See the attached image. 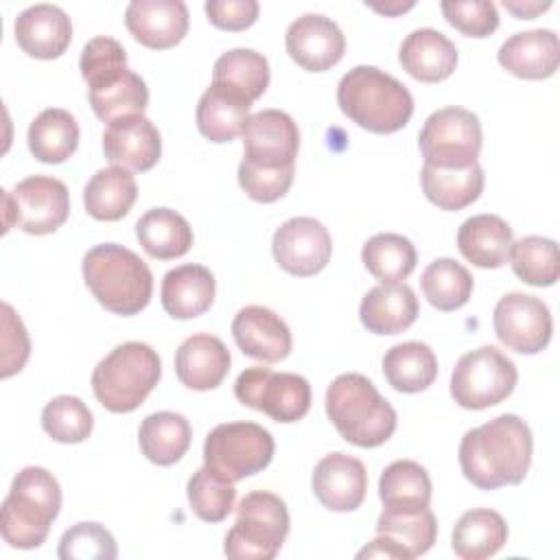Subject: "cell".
Wrapping results in <instances>:
<instances>
[{"instance_id": "6da1fadb", "label": "cell", "mask_w": 560, "mask_h": 560, "mask_svg": "<svg viewBox=\"0 0 560 560\" xmlns=\"http://www.w3.org/2000/svg\"><path fill=\"white\" fill-rule=\"evenodd\" d=\"M532 431L514 413L464 433L459 442V466L464 477L479 490L516 486L525 479L532 464Z\"/></svg>"}, {"instance_id": "7a4b0ae2", "label": "cell", "mask_w": 560, "mask_h": 560, "mask_svg": "<svg viewBox=\"0 0 560 560\" xmlns=\"http://www.w3.org/2000/svg\"><path fill=\"white\" fill-rule=\"evenodd\" d=\"M341 112L361 129L394 133L413 114V96L405 83L376 66H357L337 85Z\"/></svg>"}, {"instance_id": "3957f363", "label": "cell", "mask_w": 560, "mask_h": 560, "mask_svg": "<svg viewBox=\"0 0 560 560\" xmlns=\"http://www.w3.org/2000/svg\"><path fill=\"white\" fill-rule=\"evenodd\" d=\"M83 280L96 302L114 315H136L153 293L149 265L118 243H101L83 256Z\"/></svg>"}, {"instance_id": "277c9868", "label": "cell", "mask_w": 560, "mask_h": 560, "mask_svg": "<svg viewBox=\"0 0 560 560\" xmlns=\"http://www.w3.org/2000/svg\"><path fill=\"white\" fill-rule=\"evenodd\" d=\"M326 416L339 435L361 448L385 444L396 431V409L357 372L339 374L326 389Z\"/></svg>"}, {"instance_id": "5b68a950", "label": "cell", "mask_w": 560, "mask_h": 560, "mask_svg": "<svg viewBox=\"0 0 560 560\" xmlns=\"http://www.w3.org/2000/svg\"><path fill=\"white\" fill-rule=\"evenodd\" d=\"M61 508L59 481L42 466L22 468L2 501L0 532L15 549L39 547Z\"/></svg>"}, {"instance_id": "8992f818", "label": "cell", "mask_w": 560, "mask_h": 560, "mask_svg": "<svg viewBox=\"0 0 560 560\" xmlns=\"http://www.w3.org/2000/svg\"><path fill=\"white\" fill-rule=\"evenodd\" d=\"M162 376L158 352L142 341H127L103 357L92 372L96 400L114 413L138 409Z\"/></svg>"}, {"instance_id": "52a82bcc", "label": "cell", "mask_w": 560, "mask_h": 560, "mask_svg": "<svg viewBox=\"0 0 560 560\" xmlns=\"http://www.w3.org/2000/svg\"><path fill=\"white\" fill-rule=\"evenodd\" d=\"M289 534L284 501L267 490L245 494L236 508V521L225 534L223 553L232 560H271Z\"/></svg>"}, {"instance_id": "ba28073f", "label": "cell", "mask_w": 560, "mask_h": 560, "mask_svg": "<svg viewBox=\"0 0 560 560\" xmlns=\"http://www.w3.org/2000/svg\"><path fill=\"white\" fill-rule=\"evenodd\" d=\"M276 451L271 433L256 422L217 424L203 442V466L234 483L269 466Z\"/></svg>"}, {"instance_id": "9c48e42d", "label": "cell", "mask_w": 560, "mask_h": 560, "mask_svg": "<svg viewBox=\"0 0 560 560\" xmlns=\"http://www.w3.org/2000/svg\"><path fill=\"white\" fill-rule=\"evenodd\" d=\"M518 370L494 346L462 354L451 374V396L464 409H488L503 402L516 387Z\"/></svg>"}, {"instance_id": "30bf717a", "label": "cell", "mask_w": 560, "mask_h": 560, "mask_svg": "<svg viewBox=\"0 0 560 560\" xmlns=\"http://www.w3.org/2000/svg\"><path fill=\"white\" fill-rule=\"evenodd\" d=\"M481 142V122L477 114L464 107L433 112L418 133L424 164L438 168H466L475 164Z\"/></svg>"}, {"instance_id": "8fae6325", "label": "cell", "mask_w": 560, "mask_h": 560, "mask_svg": "<svg viewBox=\"0 0 560 560\" xmlns=\"http://www.w3.org/2000/svg\"><path fill=\"white\" fill-rule=\"evenodd\" d=\"M70 214L66 184L50 175H31L4 190V232L20 228L26 234H52Z\"/></svg>"}, {"instance_id": "7c38bea8", "label": "cell", "mask_w": 560, "mask_h": 560, "mask_svg": "<svg viewBox=\"0 0 560 560\" xmlns=\"http://www.w3.org/2000/svg\"><path fill=\"white\" fill-rule=\"evenodd\" d=\"M234 396L267 413L276 422H298L311 409V385L293 372H273L262 365L245 368L234 383Z\"/></svg>"}, {"instance_id": "4fadbf2b", "label": "cell", "mask_w": 560, "mask_h": 560, "mask_svg": "<svg viewBox=\"0 0 560 560\" xmlns=\"http://www.w3.org/2000/svg\"><path fill=\"white\" fill-rule=\"evenodd\" d=\"M499 341L521 354H536L549 346L553 322L547 304L534 295L505 293L492 313Z\"/></svg>"}, {"instance_id": "5bb4252c", "label": "cell", "mask_w": 560, "mask_h": 560, "mask_svg": "<svg viewBox=\"0 0 560 560\" xmlns=\"http://www.w3.org/2000/svg\"><path fill=\"white\" fill-rule=\"evenodd\" d=\"M243 160L256 168L295 166L300 131L282 109H262L247 116L243 125Z\"/></svg>"}, {"instance_id": "9a60e30c", "label": "cell", "mask_w": 560, "mask_h": 560, "mask_svg": "<svg viewBox=\"0 0 560 560\" xmlns=\"http://www.w3.org/2000/svg\"><path fill=\"white\" fill-rule=\"evenodd\" d=\"M271 252L280 269L298 278H308L328 265L332 238L322 221L313 217H293L273 232Z\"/></svg>"}, {"instance_id": "2e32d148", "label": "cell", "mask_w": 560, "mask_h": 560, "mask_svg": "<svg viewBox=\"0 0 560 560\" xmlns=\"http://www.w3.org/2000/svg\"><path fill=\"white\" fill-rule=\"evenodd\" d=\"M289 57L308 72H324L341 61L346 37L337 22L322 13H304L293 20L284 35Z\"/></svg>"}, {"instance_id": "e0dca14e", "label": "cell", "mask_w": 560, "mask_h": 560, "mask_svg": "<svg viewBox=\"0 0 560 560\" xmlns=\"http://www.w3.org/2000/svg\"><path fill=\"white\" fill-rule=\"evenodd\" d=\"M103 153L114 166L144 173L158 164L162 155V138L147 116H122L105 127Z\"/></svg>"}, {"instance_id": "ac0fdd59", "label": "cell", "mask_w": 560, "mask_h": 560, "mask_svg": "<svg viewBox=\"0 0 560 560\" xmlns=\"http://www.w3.org/2000/svg\"><path fill=\"white\" fill-rule=\"evenodd\" d=\"M232 335L243 354L262 363H278L293 348L287 322L271 308L258 304H249L234 315Z\"/></svg>"}, {"instance_id": "d6986e66", "label": "cell", "mask_w": 560, "mask_h": 560, "mask_svg": "<svg viewBox=\"0 0 560 560\" xmlns=\"http://www.w3.org/2000/svg\"><path fill=\"white\" fill-rule=\"evenodd\" d=\"M188 7L182 0H131L125 9L127 31L147 48L166 50L188 33Z\"/></svg>"}, {"instance_id": "ffe728a7", "label": "cell", "mask_w": 560, "mask_h": 560, "mask_svg": "<svg viewBox=\"0 0 560 560\" xmlns=\"http://www.w3.org/2000/svg\"><path fill=\"white\" fill-rule=\"evenodd\" d=\"M313 494L332 512L357 510L368 492V472L361 459L346 453L322 457L311 477Z\"/></svg>"}, {"instance_id": "44dd1931", "label": "cell", "mask_w": 560, "mask_h": 560, "mask_svg": "<svg viewBox=\"0 0 560 560\" xmlns=\"http://www.w3.org/2000/svg\"><path fill=\"white\" fill-rule=\"evenodd\" d=\"M15 42L35 59H57L72 39V22L68 13L48 2L31 4L15 18Z\"/></svg>"}, {"instance_id": "7402d4cb", "label": "cell", "mask_w": 560, "mask_h": 560, "mask_svg": "<svg viewBox=\"0 0 560 560\" xmlns=\"http://www.w3.org/2000/svg\"><path fill=\"white\" fill-rule=\"evenodd\" d=\"M230 350L208 332L184 339L175 352V374L182 385L195 392H208L223 383L230 372Z\"/></svg>"}, {"instance_id": "603a6c76", "label": "cell", "mask_w": 560, "mask_h": 560, "mask_svg": "<svg viewBox=\"0 0 560 560\" xmlns=\"http://www.w3.org/2000/svg\"><path fill=\"white\" fill-rule=\"evenodd\" d=\"M499 63L518 79H547L558 70L560 42L551 28H534L510 35L499 52Z\"/></svg>"}, {"instance_id": "cb8c5ba5", "label": "cell", "mask_w": 560, "mask_h": 560, "mask_svg": "<svg viewBox=\"0 0 560 560\" xmlns=\"http://www.w3.org/2000/svg\"><path fill=\"white\" fill-rule=\"evenodd\" d=\"M455 44L435 28L411 31L398 50L402 70L422 83H440L448 79L457 66Z\"/></svg>"}, {"instance_id": "d4e9b609", "label": "cell", "mask_w": 560, "mask_h": 560, "mask_svg": "<svg viewBox=\"0 0 560 560\" xmlns=\"http://www.w3.org/2000/svg\"><path fill=\"white\" fill-rule=\"evenodd\" d=\"M418 311V298L409 284L381 282L363 295L359 317L374 335H398L416 322Z\"/></svg>"}, {"instance_id": "484cf974", "label": "cell", "mask_w": 560, "mask_h": 560, "mask_svg": "<svg viewBox=\"0 0 560 560\" xmlns=\"http://www.w3.org/2000/svg\"><path fill=\"white\" fill-rule=\"evenodd\" d=\"M217 280L203 265L186 262L164 273L160 300L164 311L175 319L203 315L214 302Z\"/></svg>"}, {"instance_id": "4316f807", "label": "cell", "mask_w": 560, "mask_h": 560, "mask_svg": "<svg viewBox=\"0 0 560 560\" xmlns=\"http://www.w3.org/2000/svg\"><path fill=\"white\" fill-rule=\"evenodd\" d=\"M512 228L497 214H475L457 230L459 254L481 269H499L510 258Z\"/></svg>"}, {"instance_id": "83f0119b", "label": "cell", "mask_w": 560, "mask_h": 560, "mask_svg": "<svg viewBox=\"0 0 560 560\" xmlns=\"http://www.w3.org/2000/svg\"><path fill=\"white\" fill-rule=\"evenodd\" d=\"M90 88V105L103 122H114L122 116L142 114L149 103V90L140 74L127 66L109 72Z\"/></svg>"}, {"instance_id": "f1b7e54d", "label": "cell", "mask_w": 560, "mask_h": 560, "mask_svg": "<svg viewBox=\"0 0 560 560\" xmlns=\"http://www.w3.org/2000/svg\"><path fill=\"white\" fill-rule=\"evenodd\" d=\"M252 103L241 94L210 83L197 103V127L210 142H232L249 116Z\"/></svg>"}, {"instance_id": "f546056e", "label": "cell", "mask_w": 560, "mask_h": 560, "mask_svg": "<svg viewBox=\"0 0 560 560\" xmlns=\"http://www.w3.org/2000/svg\"><path fill=\"white\" fill-rule=\"evenodd\" d=\"M508 542L505 518L488 508H475L459 516L451 534V547L462 560H486Z\"/></svg>"}, {"instance_id": "4dcf8cb0", "label": "cell", "mask_w": 560, "mask_h": 560, "mask_svg": "<svg viewBox=\"0 0 560 560\" xmlns=\"http://www.w3.org/2000/svg\"><path fill=\"white\" fill-rule=\"evenodd\" d=\"M190 440V422L177 411L149 413L138 429V444L142 455L158 466H171L179 462L186 455Z\"/></svg>"}, {"instance_id": "1f68e13d", "label": "cell", "mask_w": 560, "mask_h": 560, "mask_svg": "<svg viewBox=\"0 0 560 560\" xmlns=\"http://www.w3.org/2000/svg\"><path fill=\"white\" fill-rule=\"evenodd\" d=\"M483 168L479 162L466 168H438L424 164L420 171V184L424 197L442 210H462L479 199L483 192Z\"/></svg>"}, {"instance_id": "d6a6232c", "label": "cell", "mask_w": 560, "mask_h": 560, "mask_svg": "<svg viewBox=\"0 0 560 560\" xmlns=\"http://www.w3.org/2000/svg\"><path fill=\"white\" fill-rule=\"evenodd\" d=\"M138 186L133 175L122 166L96 171L83 188V203L96 221H118L136 203Z\"/></svg>"}, {"instance_id": "836d02e7", "label": "cell", "mask_w": 560, "mask_h": 560, "mask_svg": "<svg viewBox=\"0 0 560 560\" xmlns=\"http://www.w3.org/2000/svg\"><path fill=\"white\" fill-rule=\"evenodd\" d=\"M28 149L44 164L66 162L79 147V125L68 109H42L28 125Z\"/></svg>"}, {"instance_id": "e575fe53", "label": "cell", "mask_w": 560, "mask_h": 560, "mask_svg": "<svg viewBox=\"0 0 560 560\" xmlns=\"http://www.w3.org/2000/svg\"><path fill=\"white\" fill-rule=\"evenodd\" d=\"M136 236L142 249L158 260L184 256L192 247L190 223L171 208H151L136 223Z\"/></svg>"}, {"instance_id": "d590c367", "label": "cell", "mask_w": 560, "mask_h": 560, "mask_svg": "<svg viewBox=\"0 0 560 560\" xmlns=\"http://www.w3.org/2000/svg\"><path fill=\"white\" fill-rule=\"evenodd\" d=\"M383 374L396 392H424L438 376V357L422 341H402L385 352Z\"/></svg>"}, {"instance_id": "8d00e7d4", "label": "cell", "mask_w": 560, "mask_h": 560, "mask_svg": "<svg viewBox=\"0 0 560 560\" xmlns=\"http://www.w3.org/2000/svg\"><path fill=\"white\" fill-rule=\"evenodd\" d=\"M376 534L394 540L405 551L407 560H411L433 547L438 536V521L431 508H383L376 521Z\"/></svg>"}, {"instance_id": "74e56055", "label": "cell", "mask_w": 560, "mask_h": 560, "mask_svg": "<svg viewBox=\"0 0 560 560\" xmlns=\"http://www.w3.org/2000/svg\"><path fill=\"white\" fill-rule=\"evenodd\" d=\"M212 83L223 85L254 103L269 88V61L265 55L252 48H232L214 61Z\"/></svg>"}, {"instance_id": "f35d334b", "label": "cell", "mask_w": 560, "mask_h": 560, "mask_svg": "<svg viewBox=\"0 0 560 560\" xmlns=\"http://www.w3.org/2000/svg\"><path fill=\"white\" fill-rule=\"evenodd\" d=\"M378 497L383 508L413 510L429 508L431 503V479L424 466L413 459L392 462L378 479Z\"/></svg>"}, {"instance_id": "ab89813d", "label": "cell", "mask_w": 560, "mask_h": 560, "mask_svg": "<svg viewBox=\"0 0 560 560\" xmlns=\"http://www.w3.org/2000/svg\"><path fill=\"white\" fill-rule=\"evenodd\" d=\"M361 260L376 280L400 282L416 269L418 254L407 236L383 232L363 243Z\"/></svg>"}, {"instance_id": "60d3db41", "label": "cell", "mask_w": 560, "mask_h": 560, "mask_svg": "<svg viewBox=\"0 0 560 560\" xmlns=\"http://www.w3.org/2000/svg\"><path fill=\"white\" fill-rule=\"evenodd\" d=\"M420 287L433 308L457 311L472 295V276L462 262L453 258H438L422 271Z\"/></svg>"}, {"instance_id": "b9f144b4", "label": "cell", "mask_w": 560, "mask_h": 560, "mask_svg": "<svg viewBox=\"0 0 560 560\" xmlns=\"http://www.w3.org/2000/svg\"><path fill=\"white\" fill-rule=\"evenodd\" d=\"M514 273L532 287H551L560 276L558 245L545 236H523L510 247Z\"/></svg>"}, {"instance_id": "7bdbcfd3", "label": "cell", "mask_w": 560, "mask_h": 560, "mask_svg": "<svg viewBox=\"0 0 560 560\" xmlns=\"http://www.w3.org/2000/svg\"><path fill=\"white\" fill-rule=\"evenodd\" d=\"M186 494L192 512L206 523L225 521L236 501L234 483L221 479L208 466H201L192 472L186 486Z\"/></svg>"}, {"instance_id": "ee69618b", "label": "cell", "mask_w": 560, "mask_h": 560, "mask_svg": "<svg viewBox=\"0 0 560 560\" xmlns=\"http://www.w3.org/2000/svg\"><path fill=\"white\" fill-rule=\"evenodd\" d=\"M42 427L55 442L79 444L90 438L94 418L81 398L63 394L46 402L42 411Z\"/></svg>"}, {"instance_id": "f6af8a7d", "label": "cell", "mask_w": 560, "mask_h": 560, "mask_svg": "<svg viewBox=\"0 0 560 560\" xmlns=\"http://www.w3.org/2000/svg\"><path fill=\"white\" fill-rule=\"evenodd\" d=\"M57 556L61 560H114L118 556L116 540L101 523H77L63 532Z\"/></svg>"}, {"instance_id": "bcb514c9", "label": "cell", "mask_w": 560, "mask_h": 560, "mask_svg": "<svg viewBox=\"0 0 560 560\" xmlns=\"http://www.w3.org/2000/svg\"><path fill=\"white\" fill-rule=\"evenodd\" d=\"M440 9L446 22L468 37H488L499 26V11L490 0H444Z\"/></svg>"}, {"instance_id": "7dc6e473", "label": "cell", "mask_w": 560, "mask_h": 560, "mask_svg": "<svg viewBox=\"0 0 560 560\" xmlns=\"http://www.w3.org/2000/svg\"><path fill=\"white\" fill-rule=\"evenodd\" d=\"M295 166L287 168H256L252 164H238V186L245 195L260 203H271L284 197L293 184Z\"/></svg>"}, {"instance_id": "c3c4849f", "label": "cell", "mask_w": 560, "mask_h": 560, "mask_svg": "<svg viewBox=\"0 0 560 560\" xmlns=\"http://www.w3.org/2000/svg\"><path fill=\"white\" fill-rule=\"evenodd\" d=\"M125 66H127V52H125L122 44L107 35L92 37L83 46L81 59H79V70L88 85L96 83L98 79L107 77L109 72L120 70Z\"/></svg>"}, {"instance_id": "681fc988", "label": "cell", "mask_w": 560, "mask_h": 560, "mask_svg": "<svg viewBox=\"0 0 560 560\" xmlns=\"http://www.w3.org/2000/svg\"><path fill=\"white\" fill-rule=\"evenodd\" d=\"M31 354V339L11 304H2V378L20 372Z\"/></svg>"}, {"instance_id": "f907efd6", "label": "cell", "mask_w": 560, "mask_h": 560, "mask_svg": "<svg viewBox=\"0 0 560 560\" xmlns=\"http://www.w3.org/2000/svg\"><path fill=\"white\" fill-rule=\"evenodd\" d=\"M210 24L223 31H245L258 18L256 0H208L203 4Z\"/></svg>"}, {"instance_id": "816d5d0a", "label": "cell", "mask_w": 560, "mask_h": 560, "mask_svg": "<svg viewBox=\"0 0 560 560\" xmlns=\"http://www.w3.org/2000/svg\"><path fill=\"white\" fill-rule=\"evenodd\" d=\"M357 558H396V560H407L405 551L394 542L389 540L387 536H376L368 547H363Z\"/></svg>"}, {"instance_id": "f5cc1de1", "label": "cell", "mask_w": 560, "mask_h": 560, "mask_svg": "<svg viewBox=\"0 0 560 560\" xmlns=\"http://www.w3.org/2000/svg\"><path fill=\"white\" fill-rule=\"evenodd\" d=\"M503 7L510 11V13H514L516 18H521V20H532L534 15H538V13H542V11H547L549 7H551V2L547 0V2H523V0H503Z\"/></svg>"}, {"instance_id": "db71d44e", "label": "cell", "mask_w": 560, "mask_h": 560, "mask_svg": "<svg viewBox=\"0 0 560 560\" xmlns=\"http://www.w3.org/2000/svg\"><path fill=\"white\" fill-rule=\"evenodd\" d=\"M370 9L378 11V13H385V15H396V13H402L407 9L413 7V2H396V4H368Z\"/></svg>"}]
</instances>
